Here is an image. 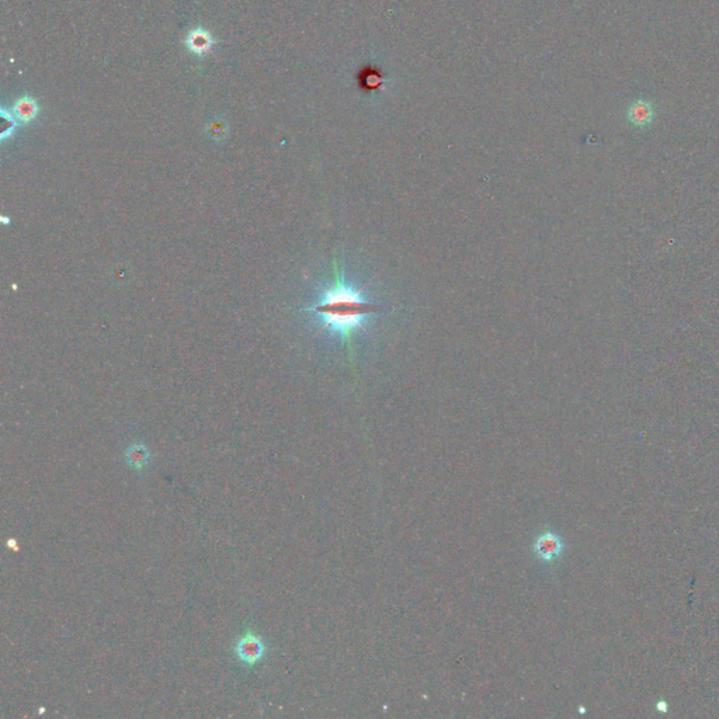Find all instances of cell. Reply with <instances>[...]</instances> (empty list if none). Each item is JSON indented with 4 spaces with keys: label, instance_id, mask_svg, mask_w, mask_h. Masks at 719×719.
Returning <instances> with one entry per match:
<instances>
[{
    "label": "cell",
    "instance_id": "cell-5",
    "mask_svg": "<svg viewBox=\"0 0 719 719\" xmlns=\"http://www.w3.org/2000/svg\"><path fill=\"white\" fill-rule=\"evenodd\" d=\"M185 44L189 52H191L193 55L198 58H202L213 51L215 40L208 30L202 27H197L191 30V32L187 34Z\"/></svg>",
    "mask_w": 719,
    "mask_h": 719
},
{
    "label": "cell",
    "instance_id": "cell-6",
    "mask_svg": "<svg viewBox=\"0 0 719 719\" xmlns=\"http://www.w3.org/2000/svg\"><path fill=\"white\" fill-rule=\"evenodd\" d=\"M12 114L14 115V118L19 123L30 124L38 117L40 106L36 99L30 97V96H23L14 103Z\"/></svg>",
    "mask_w": 719,
    "mask_h": 719
},
{
    "label": "cell",
    "instance_id": "cell-7",
    "mask_svg": "<svg viewBox=\"0 0 719 719\" xmlns=\"http://www.w3.org/2000/svg\"><path fill=\"white\" fill-rule=\"evenodd\" d=\"M151 458H152L151 451H149V448L143 443L131 444L126 449V454H124L126 464L137 471H142L143 468H146L149 462H151Z\"/></svg>",
    "mask_w": 719,
    "mask_h": 719
},
{
    "label": "cell",
    "instance_id": "cell-4",
    "mask_svg": "<svg viewBox=\"0 0 719 719\" xmlns=\"http://www.w3.org/2000/svg\"><path fill=\"white\" fill-rule=\"evenodd\" d=\"M565 544L562 538L554 531H545L539 534L532 544L534 555L543 562L552 563L563 554Z\"/></svg>",
    "mask_w": 719,
    "mask_h": 719
},
{
    "label": "cell",
    "instance_id": "cell-3",
    "mask_svg": "<svg viewBox=\"0 0 719 719\" xmlns=\"http://www.w3.org/2000/svg\"><path fill=\"white\" fill-rule=\"evenodd\" d=\"M625 118L628 124L634 128H649L656 118V106L650 99H635L626 106Z\"/></svg>",
    "mask_w": 719,
    "mask_h": 719
},
{
    "label": "cell",
    "instance_id": "cell-2",
    "mask_svg": "<svg viewBox=\"0 0 719 719\" xmlns=\"http://www.w3.org/2000/svg\"><path fill=\"white\" fill-rule=\"evenodd\" d=\"M266 644L260 635L253 631L245 633L233 646L237 661L246 668H253L260 663L266 656Z\"/></svg>",
    "mask_w": 719,
    "mask_h": 719
},
{
    "label": "cell",
    "instance_id": "cell-9",
    "mask_svg": "<svg viewBox=\"0 0 719 719\" xmlns=\"http://www.w3.org/2000/svg\"><path fill=\"white\" fill-rule=\"evenodd\" d=\"M656 708H657V711H661V712H668V703L663 701V700L659 701L656 704Z\"/></svg>",
    "mask_w": 719,
    "mask_h": 719
},
{
    "label": "cell",
    "instance_id": "cell-1",
    "mask_svg": "<svg viewBox=\"0 0 719 719\" xmlns=\"http://www.w3.org/2000/svg\"><path fill=\"white\" fill-rule=\"evenodd\" d=\"M312 311L323 318L325 326L340 333H349V331L362 323L364 316L379 312L381 307L366 303L353 290L339 285L329 291L323 301L314 307Z\"/></svg>",
    "mask_w": 719,
    "mask_h": 719
},
{
    "label": "cell",
    "instance_id": "cell-10",
    "mask_svg": "<svg viewBox=\"0 0 719 719\" xmlns=\"http://www.w3.org/2000/svg\"><path fill=\"white\" fill-rule=\"evenodd\" d=\"M9 547H10V548H14L16 551L19 550L17 545H16V539H9Z\"/></svg>",
    "mask_w": 719,
    "mask_h": 719
},
{
    "label": "cell",
    "instance_id": "cell-8",
    "mask_svg": "<svg viewBox=\"0 0 719 719\" xmlns=\"http://www.w3.org/2000/svg\"><path fill=\"white\" fill-rule=\"evenodd\" d=\"M2 121H3V131H2V139L5 141L8 137H10L16 127H17V119L14 118V115L6 110H2Z\"/></svg>",
    "mask_w": 719,
    "mask_h": 719
}]
</instances>
